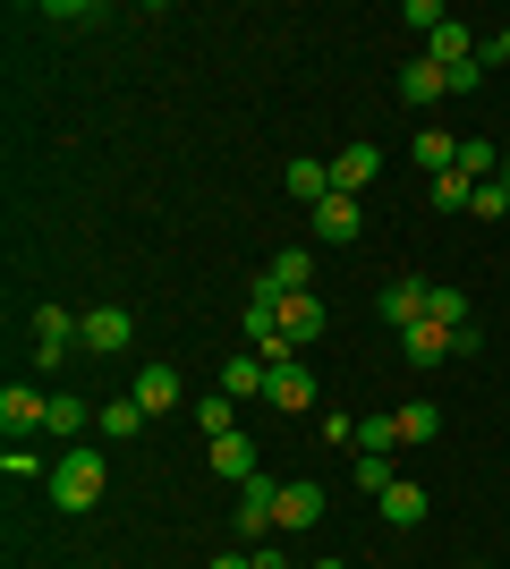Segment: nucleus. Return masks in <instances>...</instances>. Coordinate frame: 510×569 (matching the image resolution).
<instances>
[{"label": "nucleus", "instance_id": "obj_1", "mask_svg": "<svg viewBox=\"0 0 510 569\" xmlns=\"http://www.w3.org/2000/svg\"><path fill=\"white\" fill-rule=\"evenodd\" d=\"M51 510H94L102 501V451H86V442H69V451L51 459Z\"/></svg>", "mask_w": 510, "mask_h": 569}, {"label": "nucleus", "instance_id": "obj_2", "mask_svg": "<svg viewBox=\"0 0 510 569\" xmlns=\"http://www.w3.org/2000/svg\"><path fill=\"white\" fill-rule=\"evenodd\" d=\"M128 340H137V315L128 307H86V332H77L86 357H128Z\"/></svg>", "mask_w": 510, "mask_h": 569}, {"label": "nucleus", "instance_id": "obj_3", "mask_svg": "<svg viewBox=\"0 0 510 569\" xmlns=\"http://www.w3.org/2000/svg\"><path fill=\"white\" fill-rule=\"evenodd\" d=\"M77 332H86V315H69V307H34V366H60V357L77 349Z\"/></svg>", "mask_w": 510, "mask_h": 569}, {"label": "nucleus", "instance_id": "obj_4", "mask_svg": "<svg viewBox=\"0 0 510 569\" xmlns=\"http://www.w3.org/2000/svg\"><path fill=\"white\" fill-rule=\"evenodd\" d=\"M323 519V485H281V501H272V536H307V527Z\"/></svg>", "mask_w": 510, "mask_h": 569}, {"label": "nucleus", "instance_id": "obj_5", "mask_svg": "<svg viewBox=\"0 0 510 569\" xmlns=\"http://www.w3.org/2000/svg\"><path fill=\"white\" fill-rule=\"evenodd\" d=\"M272 501H281V485L256 468V476L239 485V536H247V545H264V536H272Z\"/></svg>", "mask_w": 510, "mask_h": 569}, {"label": "nucleus", "instance_id": "obj_6", "mask_svg": "<svg viewBox=\"0 0 510 569\" xmlns=\"http://www.w3.org/2000/svg\"><path fill=\"white\" fill-rule=\"evenodd\" d=\"M460 332H468V323H460ZM460 332L426 315V323H409V332H400V357H409V366H442V357H460Z\"/></svg>", "mask_w": 510, "mask_h": 569}, {"label": "nucleus", "instance_id": "obj_7", "mask_svg": "<svg viewBox=\"0 0 510 569\" xmlns=\"http://www.w3.org/2000/svg\"><path fill=\"white\" fill-rule=\"evenodd\" d=\"M128 400L146 408V417H170V408L188 400V382L170 375V366H137V382H128Z\"/></svg>", "mask_w": 510, "mask_h": 569}, {"label": "nucleus", "instance_id": "obj_8", "mask_svg": "<svg viewBox=\"0 0 510 569\" xmlns=\"http://www.w3.org/2000/svg\"><path fill=\"white\" fill-rule=\"evenodd\" d=\"M204 459H213L221 485H247V476H256V442H247L239 426H230V433H204Z\"/></svg>", "mask_w": 510, "mask_h": 569}, {"label": "nucleus", "instance_id": "obj_9", "mask_svg": "<svg viewBox=\"0 0 510 569\" xmlns=\"http://www.w3.org/2000/svg\"><path fill=\"white\" fill-rule=\"evenodd\" d=\"M264 400L281 408V417H307V408H316V375H307V366H272V382H264Z\"/></svg>", "mask_w": 510, "mask_h": 569}, {"label": "nucleus", "instance_id": "obj_10", "mask_svg": "<svg viewBox=\"0 0 510 569\" xmlns=\"http://www.w3.org/2000/svg\"><path fill=\"white\" fill-rule=\"evenodd\" d=\"M426 298H434V289L400 272V281H383V298H374V307H383V323H391V332H409V323H426Z\"/></svg>", "mask_w": 510, "mask_h": 569}, {"label": "nucleus", "instance_id": "obj_11", "mask_svg": "<svg viewBox=\"0 0 510 569\" xmlns=\"http://www.w3.org/2000/svg\"><path fill=\"white\" fill-rule=\"evenodd\" d=\"M323 323H332V315H323V298H307V289H290V298H281V340H290V349L323 340Z\"/></svg>", "mask_w": 510, "mask_h": 569}, {"label": "nucleus", "instance_id": "obj_12", "mask_svg": "<svg viewBox=\"0 0 510 569\" xmlns=\"http://www.w3.org/2000/svg\"><path fill=\"white\" fill-rule=\"evenodd\" d=\"M374 170H383V153L374 144H349V153H332V196H358V188H374Z\"/></svg>", "mask_w": 510, "mask_h": 569}, {"label": "nucleus", "instance_id": "obj_13", "mask_svg": "<svg viewBox=\"0 0 510 569\" xmlns=\"http://www.w3.org/2000/svg\"><path fill=\"white\" fill-rule=\"evenodd\" d=\"M43 417H51V400L34 391V382H9V391H0V426L9 433H34Z\"/></svg>", "mask_w": 510, "mask_h": 569}, {"label": "nucleus", "instance_id": "obj_14", "mask_svg": "<svg viewBox=\"0 0 510 569\" xmlns=\"http://www.w3.org/2000/svg\"><path fill=\"white\" fill-rule=\"evenodd\" d=\"M264 382H272V366L247 349V357H230V366H221V400H264Z\"/></svg>", "mask_w": 510, "mask_h": 569}, {"label": "nucleus", "instance_id": "obj_15", "mask_svg": "<svg viewBox=\"0 0 510 569\" xmlns=\"http://www.w3.org/2000/svg\"><path fill=\"white\" fill-rule=\"evenodd\" d=\"M426 60H434L442 77L468 69V60H477V34H468V26H434V34H426Z\"/></svg>", "mask_w": 510, "mask_h": 569}, {"label": "nucleus", "instance_id": "obj_16", "mask_svg": "<svg viewBox=\"0 0 510 569\" xmlns=\"http://www.w3.org/2000/svg\"><path fill=\"white\" fill-rule=\"evenodd\" d=\"M451 94V77L434 69V60H409V69H400V102H417V111H426V102H442Z\"/></svg>", "mask_w": 510, "mask_h": 569}, {"label": "nucleus", "instance_id": "obj_17", "mask_svg": "<svg viewBox=\"0 0 510 569\" xmlns=\"http://www.w3.org/2000/svg\"><path fill=\"white\" fill-rule=\"evenodd\" d=\"M366 221H358V196H323L316 204V238H358Z\"/></svg>", "mask_w": 510, "mask_h": 569}, {"label": "nucleus", "instance_id": "obj_18", "mask_svg": "<svg viewBox=\"0 0 510 569\" xmlns=\"http://www.w3.org/2000/svg\"><path fill=\"white\" fill-rule=\"evenodd\" d=\"M391 426H400V442H434V433H442V408L434 400H409V408H391Z\"/></svg>", "mask_w": 510, "mask_h": 569}, {"label": "nucleus", "instance_id": "obj_19", "mask_svg": "<svg viewBox=\"0 0 510 569\" xmlns=\"http://www.w3.org/2000/svg\"><path fill=\"white\" fill-rule=\"evenodd\" d=\"M264 281L272 289H307V281H316V256H307V247H281V256L264 263Z\"/></svg>", "mask_w": 510, "mask_h": 569}, {"label": "nucleus", "instance_id": "obj_20", "mask_svg": "<svg viewBox=\"0 0 510 569\" xmlns=\"http://www.w3.org/2000/svg\"><path fill=\"white\" fill-rule=\"evenodd\" d=\"M290 196L307 204V213H316L323 196H332V162H290Z\"/></svg>", "mask_w": 510, "mask_h": 569}, {"label": "nucleus", "instance_id": "obj_21", "mask_svg": "<svg viewBox=\"0 0 510 569\" xmlns=\"http://www.w3.org/2000/svg\"><path fill=\"white\" fill-rule=\"evenodd\" d=\"M349 468H358V493H374V501L400 485V476H391V451H349Z\"/></svg>", "mask_w": 510, "mask_h": 569}, {"label": "nucleus", "instance_id": "obj_22", "mask_svg": "<svg viewBox=\"0 0 510 569\" xmlns=\"http://www.w3.org/2000/svg\"><path fill=\"white\" fill-rule=\"evenodd\" d=\"M417 162H426V170L442 179V170L460 162V137H451V128H417Z\"/></svg>", "mask_w": 510, "mask_h": 569}, {"label": "nucleus", "instance_id": "obj_23", "mask_svg": "<svg viewBox=\"0 0 510 569\" xmlns=\"http://www.w3.org/2000/svg\"><path fill=\"white\" fill-rule=\"evenodd\" d=\"M94 426L111 433V442H137V433L153 426V417H146V408H137V400H111V408H102V417H94Z\"/></svg>", "mask_w": 510, "mask_h": 569}, {"label": "nucleus", "instance_id": "obj_24", "mask_svg": "<svg viewBox=\"0 0 510 569\" xmlns=\"http://www.w3.org/2000/svg\"><path fill=\"white\" fill-rule=\"evenodd\" d=\"M493 162H502V153H493L486 137H460V162H451V170H468V179L486 188V179H502V170H493Z\"/></svg>", "mask_w": 510, "mask_h": 569}, {"label": "nucleus", "instance_id": "obj_25", "mask_svg": "<svg viewBox=\"0 0 510 569\" xmlns=\"http://www.w3.org/2000/svg\"><path fill=\"white\" fill-rule=\"evenodd\" d=\"M383 519L391 527H417V519H426V485H391V493H383Z\"/></svg>", "mask_w": 510, "mask_h": 569}, {"label": "nucleus", "instance_id": "obj_26", "mask_svg": "<svg viewBox=\"0 0 510 569\" xmlns=\"http://www.w3.org/2000/svg\"><path fill=\"white\" fill-rule=\"evenodd\" d=\"M0 476H9V485H51V468L26 451V442H9V451H0Z\"/></svg>", "mask_w": 510, "mask_h": 569}, {"label": "nucleus", "instance_id": "obj_27", "mask_svg": "<svg viewBox=\"0 0 510 569\" xmlns=\"http://www.w3.org/2000/svg\"><path fill=\"white\" fill-rule=\"evenodd\" d=\"M43 433H86V400H77V391H51V417H43Z\"/></svg>", "mask_w": 510, "mask_h": 569}, {"label": "nucleus", "instance_id": "obj_28", "mask_svg": "<svg viewBox=\"0 0 510 569\" xmlns=\"http://www.w3.org/2000/svg\"><path fill=\"white\" fill-rule=\"evenodd\" d=\"M468 196H477L468 170H442V179H434V204H442V213H468Z\"/></svg>", "mask_w": 510, "mask_h": 569}, {"label": "nucleus", "instance_id": "obj_29", "mask_svg": "<svg viewBox=\"0 0 510 569\" xmlns=\"http://www.w3.org/2000/svg\"><path fill=\"white\" fill-rule=\"evenodd\" d=\"M196 426H204V433H230V426H239V400H221V391H213V400H196Z\"/></svg>", "mask_w": 510, "mask_h": 569}, {"label": "nucleus", "instance_id": "obj_30", "mask_svg": "<svg viewBox=\"0 0 510 569\" xmlns=\"http://www.w3.org/2000/svg\"><path fill=\"white\" fill-rule=\"evenodd\" d=\"M358 451H400V426L391 417H358Z\"/></svg>", "mask_w": 510, "mask_h": 569}, {"label": "nucleus", "instance_id": "obj_31", "mask_svg": "<svg viewBox=\"0 0 510 569\" xmlns=\"http://www.w3.org/2000/svg\"><path fill=\"white\" fill-rule=\"evenodd\" d=\"M468 213H477V221H502L510 213V188H502V179H486V188L468 196Z\"/></svg>", "mask_w": 510, "mask_h": 569}, {"label": "nucleus", "instance_id": "obj_32", "mask_svg": "<svg viewBox=\"0 0 510 569\" xmlns=\"http://www.w3.org/2000/svg\"><path fill=\"white\" fill-rule=\"evenodd\" d=\"M426 315H434V323H451V332H460V323H468V298H460V289H434V298H426Z\"/></svg>", "mask_w": 510, "mask_h": 569}, {"label": "nucleus", "instance_id": "obj_33", "mask_svg": "<svg viewBox=\"0 0 510 569\" xmlns=\"http://www.w3.org/2000/svg\"><path fill=\"white\" fill-rule=\"evenodd\" d=\"M247 561H256V569H290V552H281V545H272V536H264V545L247 552Z\"/></svg>", "mask_w": 510, "mask_h": 569}, {"label": "nucleus", "instance_id": "obj_34", "mask_svg": "<svg viewBox=\"0 0 510 569\" xmlns=\"http://www.w3.org/2000/svg\"><path fill=\"white\" fill-rule=\"evenodd\" d=\"M477 60H486V69H493V60H510V26H502V34H486V43H477Z\"/></svg>", "mask_w": 510, "mask_h": 569}, {"label": "nucleus", "instance_id": "obj_35", "mask_svg": "<svg viewBox=\"0 0 510 569\" xmlns=\"http://www.w3.org/2000/svg\"><path fill=\"white\" fill-rule=\"evenodd\" d=\"M213 569H256V561H239V552H221V561H213Z\"/></svg>", "mask_w": 510, "mask_h": 569}, {"label": "nucleus", "instance_id": "obj_36", "mask_svg": "<svg viewBox=\"0 0 510 569\" xmlns=\"http://www.w3.org/2000/svg\"><path fill=\"white\" fill-rule=\"evenodd\" d=\"M502 188H510V153H502Z\"/></svg>", "mask_w": 510, "mask_h": 569}, {"label": "nucleus", "instance_id": "obj_37", "mask_svg": "<svg viewBox=\"0 0 510 569\" xmlns=\"http://www.w3.org/2000/svg\"><path fill=\"white\" fill-rule=\"evenodd\" d=\"M316 569H349V561H316Z\"/></svg>", "mask_w": 510, "mask_h": 569}]
</instances>
